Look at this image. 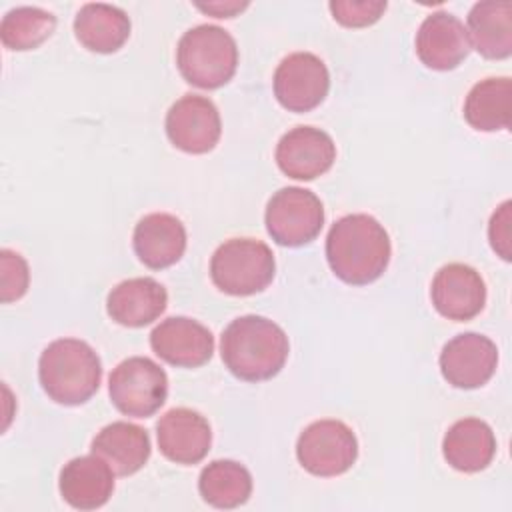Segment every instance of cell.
Returning a JSON list of instances; mask_svg holds the SVG:
<instances>
[{"mask_svg":"<svg viewBox=\"0 0 512 512\" xmlns=\"http://www.w3.org/2000/svg\"><path fill=\"white\" fill-rule=\"evenodd\" d=\"M56 16L38 6H18L4 14L0 40L8 50H34L52 36Z\"/></svg>","mask_w":512,"mask_h":512,"instance_id":"484cf974","label":"cell"},{"mask_svg":"<svg viewBox=\"0 0 512 512\" xmlns=\"http://www.w3.org/2000/svg\"><path fill=\"white\" fill-rule=\"evenodd\" d=\"M334 160V140L330 134L314 126H296L276 144V164L294 180H314L328 172Z\"/></svg>","mask_w":512,"mask_h":512,"instance_id":"7c38bea8","label":"cell"},{"mask_svg":"<svg viewBox=\"0 0 512 512\" xmlns=\"http://www.w3.org/2000/svg\"><path fill=\"white\" fill-rule=\"evenodd\" d=\"M510 206L512 202L506 200L498 206V210L492 214L490 218V226H488V238H490V246L492 250L502 258V260H510L512 252H510V242H512V232H510Z\"/></svg>","mask_w":512,"mask_h":512,"instance_id":"f1b7e54d","label":"cell"},{"mask_svg":"<svg viewBox=\"0 0 512 512\" xmlns=\"http://www.w3.org/2000/svg\"><path fill=\"white\" fill-rule=\"evenodd\" d=\"M222 124L212 100L186 94L176 100L166 114V134L170 142L188 154H206L220 140Z\"/></svg>","mask_w":512,"mask_h":512,"instance_id":"30bf717a","label":"cell"},{"mask_svg":"<svg viewBox=\"0 0 512 512\" xmlns=\"http://www.w3.org/2000/svg\"><path fill=\"white\" fill-rule=\"evenodd\" d=\"M496 364V344L476 332L454 336L440 352V372L444 380L462 390L484 386L496 372Z\"/></svg>","mask_w":512,"mask_h":512,"instance_id":"8fae6325","label":"cell"},{"mask_svg":"<svg viewBox=\"0 0 512 512\" xmlns=\"http://www.w3.org/2000/svg\"><path fill=\"white\" fill-rule=\"evenodd\" d=\"M166 304V288L148 276L128 278L116 284L106 298L108 316L128 328H142L152 324L166 310Z\"/></svg>","mask_w":512,"mask_h":512,"instance_id":"d6986e66","label":"cell"},{"mask_svg":"<svg viewBox=\"0 0 512 512\" xmlns=\"http://www.w3.org/2000/svg\"><path fill=\"white\" fill-rule=\"evenodd\" d=\"M108 394L118 412L132 418H148L166 402L168 376L154 360L132 356L112 370Z\"/></svg>","mask_w":512,"mask_h":512,"instance_id":"8992f818","label":"cell"},{"mask_svg":"<svg viewBox=\"0 0 512 512\" xmlns=\"http://www.w3.org/2000/svg\"><path fill=\"white\" fill-rule=\"evenodd\" d=\"M510 78H486L472 86L464 102L466 122L480 132H498L510 128Z\"/></svg>","mask_w":512,"mask_h":512,"instance_id":"cb8c5ba5","label":"cell"},{"mask_svg":"<svg viewBox=\"0 0 512 512\" xmlns=\"http://www.w3.org/2000/svg\"><path fill=\"white\" fill-rule=\"evenodd\" d=\"M334 20L346 28H364L380 20L386 10L384 0H336L328 4Z\"/></svg>","mask_w":512,"mask_h":512,"instance_id":"4316f807","label":"cell"},{"mask_svg":"<svg viewBox=\"0 0 512 512\" xmlns=\"http://www.w3.org/2000/svg\"><path fill=\"white\" fill-rule=\"evenodd\" d=\"M470 52L464 24L450 12L438 10L424 18L416 32V54L432 70H454Z\"/></svg>","mask_w":512,"mask_h":512,"instance_id":"2e32d148","label":"cell"},{"mask_svg":"<svg viewBox=\"0 0 512 512\" xmlns=\"http://www.w3.org/2000/svg\"><path fill=\"white\" fill-rule=\"evenodd\" d=\"M58 488L72 508L96 510L112 496L114 470L96 454L72 458L60 470Z\"/></svg>","mask_w":512,"mask_h":512,"instance_id":"ac0fdd59","label":"cell"},{"mask_svg":"<svg viewBox=\"0 0 512 512\" xmlns=\"http://www.w3.org/2000/svg\"><path fill=\"white\" fill-rule=\"evenodd\" d=\"M198 490L214 508H238L252 494V476L240 462L214 460L202 468Z\"/></svg>","mask_w":512,"mask_h":512,"instance_id":"d4e9b609","label":"cell"},{"mask_svg":"<svg viewBox=\"0 0 512 512\" xmlns=\"http://www.w3.org/2000/svg\"><path fill=\"white\" fill-rule=\"evenodd\" d=\"M74 34L90 52L110 54L124 46L130 36L128 14L112 4H84L74 18Z\"/></svg>","mask_w":512,"mask_h":512,"instance_id":"603a6c76","label":"cell"},{"mask_svg":"<svg viewBox=\"0 0 512 512\" xmlns=\"http://www.w3.org/2000/svg\"><path fill=\"white\" fill-rule=\"evenodd\" d=\"M392 254L384 226L370 214H348L336 220L326 238L332 272L346 284L364 286L378 280Z\"/></svg>","mask_w":512,"mask_h":512,"instance_id":"6da1fadb","label":"cell"},{"mask_svg":"<svg viewBox=\"0 0 512 512\" xmlns=\"http://www.w3.org/2000/svg\"><path fill=\"white\" fill-rule=\"evenodd\" d=\"M266 230L280 246H304L312 242L324 226L320 198L300 186L280 188L272 194L264 214Z\"/></svg>","mask_w":512,"mask_h":512,"instance_id":"52a82bcc","label":"cell"},{"mask_svg":"<svg viewBox=\"0 0 512 512\" xmlns=\"http://www.w3.org/2000/svg\"><path fill=\"white\" fill-rule=\"evenodd\" d=\"M276 262L270 246L254 238H230L210 258L214 286L230 296L262 292L274 278Z\"/></svg>","mask_w":512,"mask_h":512,"instance_id":"5b68a950","label":"cell"},{"mask_svg":"<svg viewBox=\"0 0 512 512\" xmlns=\"http://www.w3.org/2000/svg\"><path fill=\"white\" fill-rule=\"evenodd\" d=\"M0 270H2L0 272V282H2L0 300L4 304H8V302L22 298L28 290V280H30L26 260L18 252L4 248L0 252Z\"/></svg>","mask_w":512,"mask_h":512,"instance_id":"83f0119b","label":"cell"},{"mask_svg":"<svg viewBox=\"0 0 512 512\" xmlns=\"http://www.w3.org/2000/svg\"><path fill=\"white\" fill-rule=\"evenodd\" d=\"M468 42L478 54L490 60H504L512 54V4L476 2L468 12Z\"/></svg>","mask_w":512,"mask_h":512,"instance_id":"7402d4cb","label":"cell"},{"mask_svg":"<svg viewBox=\"0 0 512 512\" xmlns=\"http://www.w3.org/2000/svg\"><path fill=\"white\" fill-rule=\"evenodd\" d=\"M150 346L158 358L178 368H198L212 358L214 336L198 320L170 316L150 332Z\"/></svg>","mask_w":512,"mask_h":512,"instance_id":"5bb4252c","label":"cell"},{"mask_svg":"<svg viewBox=\"0 0 512 512\" xmlns=\"http://www.w3.org/2000/svg\"><path fill=\"white\" fill-rule=\"evenodd\" d=\"M158 448L176 464H198L210 450L212 430L208 420L190 408H172L156 424Z\"/></svg>","mask_w":512,"mask_h":512,"instance_id":"9a60e30c","label":"cell"},{"mask_svg":"<svg viewBox=\"0 0 512 512\" xmlns=\"http://www.w3.org/2000/svg\"><path fill=\"white\" fill-rule=\"evenodd\" d=\"M38 378L50 400L78 406L96 394L102 380V364L84 340L58 338L42 350Z\"/></svg>","mask_w":512,"mask_h":512,"instance_id":"3957f363","label":"cell"},{"mask_svg":"<svg viewBox=\"0 0 512 512\" xmlns=\"http://www.w3.org/2000/svg\"><path fill=\"white\" fill-rule=\"evenodd\" d=\"M248 6V2H208V4H202V2H196V8L206 12V14H212L216 18H232L236 16L238 12H242L244 8Z\"/></svg>","mask_w":512,"mask_h":512,"instance_id":"f546056e","label":"cell"},{"mask_svg":"<svg viewBox=\"0 0 512 512\" xmlns=\"http://www.w3.org/2000/svg\"><path fill=\"white\" fill-rule=\"evenodd\" d=\"M430 298L438 314L448 320L466 322L482 312L486 304V286L472 266L452 262L436 272L430 286Z\"/></svg>","mask_w":512,"mask_h":512,"instance_id":"4fadbf2b","label":"cell"},{"mask_svg":"<svg viewBox=\"0 0 512 512\" xmlns=\"http://www.w3.org/2000/svg\"><path fill=\"white\" fill-rule=\"evenodd\" d=\"M330 88L326 64L312 52L288 54L274 72V96L290 112H310Z\"/></svg>","mask_w":512,"mask_h":512,"instance_id":"9c48e42d","label":"cell"},{"mask_svg":"<svg viewBox=\"0 0 512 512\" xmlns=\"http://www.w3.org/2000/svg\"><path fill=\"white\" fill-rule=\"evenodd\" d=\"M442 454L454 470L480 472L496 454V436L484 420L462 418L444 434Z\"/></svg>","mask_w":512,"mask_h":512,"instance_id":"44dd1931","label":"cell"},{"mask_svg":"<svg viewBox=\"0 0 512 512\" xmlns=\"http://www.w3.org/2000/svg\"><path fill=\"white\" fill-rule=\"evenodd\" d=\"M176 64L188 84L202 90H216L230 82L236 72V40L220 26H194L178 40Z\"/></svg>","mask_w":512,"mask_h":512,"instance_id":"277c9868","label":"cell"},{"mask_svg":"<svg viewBox=\"0 0 512 512\" xmlns=\"http://www.w3.org/2000/svg\"><path fill=\"white\" fill-rule=\"evenodd\" d=\"M132 246L144 266L162 270L182 258L186 250V228L174 214L152 212L138 220Z\"/></svg>","mask_w":512,"mask_h":512,"instance_id":"e0dca14e","label":"cell"},{"mask_svg":"<svg viewBox=\"0 0 512 512\" xmlns=\"http://www.w3.org/2000/svg\"><path fill=\"white\" fill-rule=\"evenodd\" d=\"M286 332L272 320L246 314L232 320L220 340L224 366L240 380L262 382L276 376L288 358Z\"/></svg>","mask_w":512,"mask_h":512,"instance_id":"7a4b0ae2","label":"cell"},{"mask_svg":"<svg viewBox=\"0 0 512 512\" xmlns=\"http://www.w3.org/2000/svg\"><path fill=\"white\" fill-rule=\"evenodd\" d=\"M300 466L322 478L344 474L358 458V440L342 420H316L308 424L296 442Z\"/></svg>","mask_w":512,"mask_h":512,"instance_id":"ba28073f","label":"cell"},{"mask_svg":"<svg viewBox=\"0 0 512 512\" xmlns=\"http://www.w3.org/2000/svg\"><path fill=\"white\" fill-rule=\"evenodd\" d=\"M90 450L106 460L116 476H130L148 462L152 446L144 428L118 420L94 436Z\"/></svg>","mask_w":512,"mask_h":512,"instance_id":"ffe728a7","label":"cell"}]
</instances>
